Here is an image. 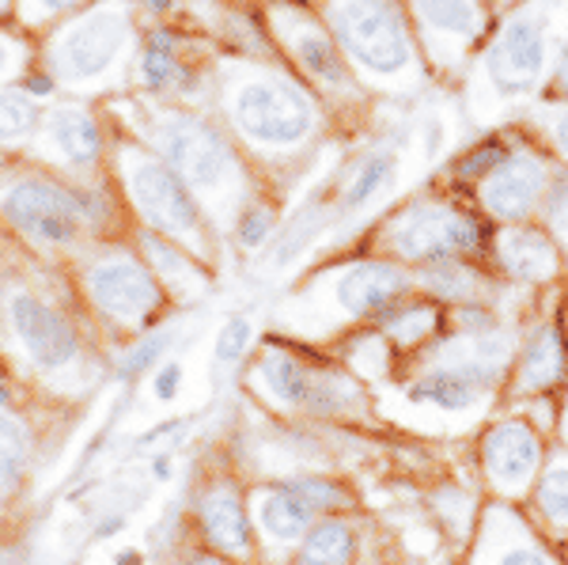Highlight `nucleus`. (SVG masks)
<instances>
[{"mask_svg":"<svg viewBox=\"0 0 568 565\" xmlns=\"http://www.w3.org/2000/svg\"><path fill=\"white\" fill-rule=\"evenodd\" d=\"M8 69H12V50H8V46L0 42V77H4Z\"/></svg>","mask_w":568,"mask_h":565,"instance_id":"obj_43","label":"nucleus"},{"mask_svg":"<svg viewBox=\"0 0 568 565\" xmlns=\"http://www.w3.org/2000/svg\"><path fill=\"white\" fill-rule=\"evenodd\" d=\"M414 270L387 259V254H368V259H356L334 273L329 300L337 304V312L356 319V323H375L394 300L414 293Z\"/></svg>","mask_w":568,"mask_h":565,"instance_id":"obj_13","label":"nucleus"},{"mask_svg":"<svg viewBox=\"0 0 568 565\" xmlns=\"http://www.w3.org/2000/svg\"><path fill=\"white\" fill-rule=\"evenodd\" d=\"M235 133L262 157H296L323 130L315 91L277 69H254L227 95Z\"/></svg>","mask_w":568,"mask_h":565,"instance_id":"obj_4","label":"nucleus"},{"mask_svg":"<svg viewBox=\"0 0 568 565\" xmlns=\"http://www.w3.org/2000/svg\"><path fill=\"white\" fill-rule=\"evenodd\" d=\"M334 221H342V216H337V205H334V186H326V190H318V194H311L307 202L296 209V216L288 221V228L273 240L265 270L273 273V270L292 266V262H296Z\"/></svg>","mask_w":568,"mask_h":565,"instance_id":"obj_25","label":"nucleus"},{"mask_svg":"<svg viewBox=\"0 0 568 565\" xmlns=\"http://www.w3.org/2000/svg\"><path fill=\"white\" fill-rule=\"evenodd\" d=\"M144 251H149V259H152V270L163 273L168 281H175V285L190 289V293H197V289L205 285V278L197 273V266H190V259L182 254V248H175V243L160 240V235H144Z\"/></svg>","mask_w":568,"mask_h":565,"instance_id":"obj_31","label":"nucleus"},{"mask_svg":"<svg viewBox=\"0 0 568 565\" xmlns=\"http://www.w3.org/2000/svg\"><path fill=\"white\" fill-rule=\"evenodd\" d=\"M485 262H489V270L497 273L504 285L527 296L557 293L568 281L561 251H557V243L549 240V232L538 221L493 224Z\"/></svg>","mask_w":568,"mask_h":565,"instance_id":"obj_11","label":"nucleus"},{"mask_svg":"<svg viewBox=\"0 0 568 565\" xmlns=\"http://www.w3.org/2000/svg\"><path fill=\"white\" fill-rule=\"evenodd\" d=\"M516 122L542 144L557 168L568 171V103L565 99H535Z\"/></svg>","mask_w":568,"mask_h":565,"instance_id":"obj_28","label":"nucleus"},{"mask_svg":"<svg viewBox=\"0 0 568 565\" xmlns=\"http://www.w3.org/2000/svg\"><path fill=\"white\" fill-rule=\"evenodd\" d=\"M519 508H524L527 521L535 524L549 543L568 546V452L565 448L554 444L546 467L538 471L535 486H530V494Z\"/></svg>","mask_w":568,"mask_h":565,"instance_id":"obj_22","label":"nucleus"},{"mask_svg":"<svg viewBox=\"0 0 568 565\" xmlns=\"http://www.w3.org/2000/svg\"><path fill=\"white\" fill-rule=\"evenodd\" d=\"M557 448L568 452V387L561 391V410H557V433H554Z\"/></svg>","mask_w":568,"mask_h":565,"instance_id":"obj_39","label":"nucleus"},{"mask_svg":"<svg viewBox=\"0 0 568 565\" xmlns=\"http://www.w3.org/2000/svg\"><path fill=\"white\" fill-rule=\"evenodd\" d=\"M561 551H565V558H568V546H561Z\"/></svg>","mask_w":568,"mask_h":565,"instance_id":"obj_48","label":"nucleus"},{"mask_svg":"<svg viewBox=\"0 0 568 565\" xmlns=\"http://www.w3.org/2000/svg\"><path fill=\"white\" fill-rule=\"evenodd\" d=\"M493 224L470 198L447 186H428L390 209L379 224V254L417 270L444 259H485Z\"/></svg>","mask_w":568,"mask_h":565,"instance_id":"obj_3","label":"nucleus"},{"mask_svg":"<svg viewBox=\"0 0 568 565\" xmlns=\"http://www.w3.org/2000/svg\"><path fill=\"white\" fill-rule=\"evenodd\" d=\"M88 289L103 312L125 319V323L144 319L160 307L155 278L144 266H136L133 259H106V262H99V266H91Z\"/></svg>","mask_w":568,"mask_h":565,"instance_id":"obj_18","label":"nucleus"},{"mask_svg":"<svg viewBox=\"0 0 568 565\" xmlns=\"http://www.w3.org/2000/svg\"><path fill=\"white\" fill-rule=\"evenodd\" d=\"M568 39V0H524L500 8L489 39L455 80L474 130L508 125L542 99L546 72Z\"/></svg>","mask_w":568,"mask_h":565,"instance_id":"obj_1","label":"nucleus"},{"mask_svg":"<svg viewBox=\"0 0 568 565\" xmlns=\"http://www.w3.org/2000/svg\"><path fill=\"white\" fill-rule=\"evenodd\" d=\"M463 565H568L561 546H554L527 521L519 505H504V501L485 497L478 527H474L470 543L463 546Z\"/></svg>","mask_w":568,"mask_h":565,"instance_id":"obj_12","label":"nucleus"},{"mask_svg":"<svg viewBox=\"0 0 568 565\" xmlns=\"http://www.w3.org/2000/svg\"><path fill=\"white\" fill-rule=\"evenodd\" d=\"M12 326L39 369H65L77 357V334L53 307L34 296H12Z\"/></svg>","mask_w":568,"mask_h":565,"instance_id":"obj_19","label":"nucleus"},{"mask_svg":"<svg viewBox=\"0 0 568 565\" xmlns=\"http://www.w3.org/2000/svg\"><path fill=\"white\" fill-rule=\"evenodd\" d=\"M254 339V323L246 315H232L224 326H220L216 342H213V361L220 369H232L235 361H243V353L251 350Z\"/></svg>","mask_w":568,"mask_h":565,"instance_id":"obj_35","label":"nucleus"},{"mask_svg":"<svg viewBox=\"0 0 568 565\" xmlns=\"http://www.w3.org/2000/svg\"><path fill=\"white\" fill-rule=\"evenodd\" d=\"M557 293L538 300L519 323L516 357H511L508 380H504L500 406L561 395L568 387V342L561 323H557Z\"/></svg>","mask_w":568,"mask_h":565,"instance_id":"obj_10","label":"nucleus"},{"mask_svg":"<svg viewBox=\"0 0 568 565\" xmlns=\"http://www.w3.org/2000/svg\"><path fill=\"white\" fill-rule=\"evenodd\" d=\"M27 467V433L16 417H0V494L20 486Z\"/></svg>","mask_w":568,"mask_h":565,"instance_id":"obj_33","label":"nucleus"},{"mask_svg":"<svg viewBox=\"0 0 568 565\" xmlns=\"http://www.w3.org/2000/svg\"><path fill=\"white\" fill-rule=\"evenodd\" d=\"M179 384H182V364H163V369L155 372V395L160 398H175Z\"/></svg>","mask_w":568,"mask_h":565,"instance_id":"obj_38","label":"nucleus"},{"mask_svg":"<svg viewBox=\"0 0 568 565\" xmlns=\"http://www.w3.org/2000/svg\"><path fill=\"white\" fill-rule=\"evenodd\" d=\"M557 323H561L565 342H568V281L561 285V293H557Z\"/></svg>","mask_w":568,"mask_h":565,"instance_id":"obj_40","label":"nucleus"},{"mask_svg":"<svg viewBox=\"0 0 568 565\" xmlns=\"http://www.w3.org/2000/svg\"><path fill=\"white\" fill-rule=\"evenodd\" d=\"M50 141L58 149V157L72 163V168H84L95 163L99 157V125L84 107H58L50 114Z\"/></svg>","mask_w":568,"mask_h":565,"instance_id":"obj_27","label":"nucleus"},{"mask_svg":"<svg viewBox=\"0 0 568 565\" xmlns=\"http://www.w3.org/2000/svg\"><path fill=\"white\" fill-rule=\"evenodd\" d=\"M171 345V331H160V334H152V339H144L136 350L130 353V357L122 361V376L130 380V376H141L144 369H152L155 361L163 357V350Z\"/></svg>","mask_w":568,"mask_h":565,"instance_id":"obj_36","label":"nucleus"},{"mask_svg":"<svg viewBox=\"0 0 568 565\" xmlns=\"http://www.w3.org/2000/svg\"><path fill=\"white\" fill-rule=\"evenodd\" d=\"M254 380H258L262 395L277 406L307 410L315 395L318 364H307L300 353L284 350V345H265L258 364H254Z\"/></svg>","mask_w":568,"mask_h":565,"instance_id":"obj_23","label":"nucleus"},{"mask_svg":"<svg viewBox=\"0 0 568 565\" xmlns=\"http://www.w3.org/2000/svg\"><path fill=\"white\" fill-rule=\"evenodd\" d=\"M315 521H318V513L288 478L273 482L258 497V508H254V527H258L270 543L292 546V551H296V543L304 539V532Z\"/></svg>","mask_w":568,"mask_h":565,"instance_id":"obj_24","label":"nucleus"},{"mask_svg":"<svg viewBox=\"0 0 568 565\" xmlns=\"http://www.w3.org/2000/svg\"><path fill=\"white\" fill-rule=\"evenodd\" d=\"M535 221L549 232V240L557 243V251H561V259L568 266V171L565 168H554V175H549V186L542 194V205H538Z\"/></svg>","mask_w":568,"mask_h":565,"instance_id":"obj_30","label":"nucleus"},{"mask_svg":"<svg viewBox=\"0 0 568 565\" xmlns=\"http://www.w3.org/2000/svg\"><path fill=\"white\" fill-rule=\"evenodd\" d=\"M197 524L205 543L224 558H251L254 554V516L235 486H213L197 505Z\"/></svg>","mask_w":568,"mask_h":565,"instance_id":"obj_20","label":"nucleus"},{"mask_svg":"<svg viewBox=\"0 0 568 565\" xmlns=\"http://www.w3.org/2000/svg\"><path fill=\"white\" fill-rule=\"evenodd\" d=\"M125 16L118 8H99L88 20L69 27L53 42V69L61 80H91L114 65V58L125 46Z\"/></svg>","mask_w":568,"mask_h":565,"instance_id":"obj_16","label":"nucleus"},{"mask_svg":"<svg viewBox=\"0 0 568 565\" xmlns=\"http://www.w3.org/2000/svg\"><path fill=\"white\" fill-rule=\"evenodd\" d=\"M277 232V209L265 202H243L235 209V243L243 251H262Z\"/></svg>","mask_w":568,"mask_h":565,"instance_id":"obj_32","label":"nucleus"},{"mask_svg":"<svg viewBox=\"0 0 568 565\" xmlns=\"http://www.w3.org/2000/svg\"><path fill=\"white\" fill-rule=\"evenodd\" d=\"M493 4H497V12H500V8H511V4H524V0H493Z\"/></svg>","mask_w":568,"mask_h":565,"instance_id":"obj_44","label":"nucleus"},{"mask_svg":"<svg viewBox=\"0 0 568 565\" xmlns=\"http://www.w3.org/2000/svg\"><path fill=\"white\" fill-rule=\"evenodd\" d=\"M270 20L281 50L292 58L304 84L315 88L318 95L334 99V103H356L361 99V77L345 61V53L337 50L334 34L326 31L318 12H311L307 4H296V0H277Z\"/></svg>","mask_w":568,"mask_h":565,"instance_id":"obj_8","label":"nucleus"},{"mask_svg":"<svg viewBox=\"0 0 568 565\" xmlns=\"http://www.w3.org/2000/svg\"><path fill=\"white\" fill-rule=\"evenodd\" d=\"M554 168L557 163L549 160V152L524 130V125H519L516 141H511V149L504 152V160L489 171V175H481L474 182V190L466 198H470L474 209H478L489 224L535 221Z\"/></svg>","mask_w":568,"mask_h":565,"instance_id":"obj_9","label":"nucleus"},{"mask_svg":"<svg viewBox=\"0 0 568 565\" xmlns=\"http://www.w3.org/2000/svg\"><path fill=\"white\" fill-rule=\"evenodd\" d=\"M141 80L149 91H171L179 80H186V69L179 61V42L171 31H152L141 58Z\"/></svg>","mask_w":568,"mask_h":565,"instance_id":"obj_29","label":"nucleus"},{"mask_svg":"<svg viewBox=\"0 0 568 565\" xmlns=\"http://www.w3.org/2000/svg\"><path fill=\"white\" fill-rule=\"evenodd\" d=\"M361 554V532L349 516L326 513L304 532L292 551V565H353Z\"/></svg>","mask_w":568,"mask_h":565,"instance_id":"obj_26","label":"nucleus"},{"mask_svg":"<svg viewBox=\"0 0 568 565\" xmlns=\"http://www.w3.org/2000/svg\"><path fill=\"white\" fill-rule=\"evenodd\" d=\"M168 4H171V0H149V8H155V12H163Z\"/></svg>","mask_w":568,"mask_h":565,"instance_id":"obj_45","label":"nucleus"},{"mask_svg":"<svg viewBox=\"0 0 568 565\" xmlns=\"http://www.w3.org/2000/svg\"><path fill=\"white\" fill-rule=\"evenodd\" d=\"M133 198L141 205V213L160 228V232L175 235V240H201L205 221H201V205L194 190L182 182L168 163L160 160H141L130 171Z\"/></svg>","mask_w":568,"mask_h":565,"instance_id":"obj_15","label":"nucleus"},{"mask_svg":"<svg viewBox=\"0 0 568 565\" xmlns=\"http://www.w3.org/2000/svg\"><path fill=\"white\" fill-rule=\"evenodd\" d=\"M406 12L428 77L444 84L463 77L497 20L493 0H406Z\"/></svg>","mask_w":568,"mask_h":565,"instance_id":"obj_7","label":"nucleus"},{"mask_svg":"<svg viewBox=\"0 0 568 565\" xmlns=\"http://www.w3.org/2000/svg\"><path fill=\"white\" fill-rule=\"evenodd\" d=\"M549 452H554V436L538 430L519 410L500 406L474 433V467H478L481 494L504 505H524Z\"/></svg>","mask_w":568,"mask_h":565,"instance_id":"obj_5","label":"nucleus"},{"mask_svg":"<svg viewBox=\"0 0 568 565\" xmlns=\"http://www.w3.org/2000/svg\"><path fill=\"white\" fill-rule=\"evenodd\" d=\"M372 326L394 345V353L417 357L425 345H433L447 331V307L436 304L433 296H425L420 289H414V293L394 300Z\"/></svg>","mask_w":568,"mask_h":565,"instance_id":"obj_21","label":"nucleus"},{"mask_svg":"<svg viewBox=\"0 0 568 565\" xmlns=\"http://www.w3.org/2000/svg\"><path fill=\"white\" fill-rule=\"evenodd\" d=\"M34 4H39L42 12H65V8H77L80 0H34Z\"/></svg>","mask_w":568,"mask_h":565,"instance_id":"obj_42","label":"nucleus"},{"mask_svg":"<svg viewBox=\"0 0 568 565\" xmlns=\"http://www.w3.org/2000/svg\"><path fill=\"white\" fill-rule=\"evenodd\" d=\"M39 111L23 91H0V141H20L34 130Z\"/></svg>","mask_w":568,"mask_h":565,"instance_id":"obj_34","label":"nucleus"},{"mask_svg":"<svg viewBox=\"0 0 568 565\" xmlns=\"http://www.w3.org/2000/svg\"><path fill=\"white\" fill-rule=\"evenodd\" d=\"M4 398H8V391H4V387H0V403H4Z\"/></svg>","mask_w":568,"mask_h":565,"instance_id":"obj_46","label":"nucleus"},{"mask_svg":"<svg viewBox=\"0 0 568 565\" xmlns=\"http://www.w3.org/2000/svg\"><path fill=\"white\" fill-rule=\"evenodd\" d=\"M542 99H565V103H568V39L561 42L554 65H549V72H546Z\"/></svg>","mask_w":568,"mask_h":565,"instance_id":"obj_37","label":"nucleus"},{"mask_svg":"<svg viewBox=\"0 0 568 565\" xmlns=\"http://www.w3.org/2000/svg\"><path fill=\"white\" fill-rule=\"evenodd\" d=\"M4 216L12 221L27 240L42 248H65L77 240L80 224V198L61 190L58 182L45 179H23L4 194Z\"/></svg>","mask_w":568,"mask_h":565,"instance_id":"obj_14","label":"nucleus"},{"mask_svg":"<svg viewBox=\"0 0 568 565\" xmlns=\"http://www.w3.org/2000/svg\"><path fill=\"white\" fill-rule=\"evenodd\" d=\"M318 20L356 77L387 95H417L433 80L406 0H318Z\"/></svg>","mask_w":568,"mask_h":565,"instance_id":"obj_2","label":"nucleus"},{"mask_svg":"<svg viewBox=\"0 0 568 565\" xmlns=\"http://www.w3.org/2000/svg\"><path fill=\"white\" fill-rule=\"evenodd\" d=\"M186 565H235V558H224V554H197V558H190Z\"/></svg>","mask_w":568,"mask_h":565,"instance_id":"obj_41","label":"nucleus"},{"mask_svg":"<svg viewBox=\"0 0 568 565\" xmlns=\"http://www.w3.org/2000/svg\"><path fill=\"white\" fill-rule=\"evenodd\" d=\"M402 179V144L379 141L368 144L364 152H356L353 163L345 168V175L334 186V205L337 216H356L364 209H372L383 194H390Z\"/></svg>","mask_w":568,"mask_h":565,"instance_id":"obj_17","label":"nucleus"},{"mask_svg":"<svg viewBox=\"0 0 568 565\" xmlns=\"http://www.w3.org/2000/svg\"><path fill=\"white\" fill-rule=\"evenodd\" d=\"M155 144L163 163L194 190V198L201 194L224 209L243 205V160L213 122L197 114H171L155 133Z\"/></svg>","mask_w":568,"mask_h":565,"instance_id":"obj_6","label":"nucleus"},{"mask_svg":"<svg viewBox=\"0 0 568 565\" xmlns=\"http://www.w3.org/2000/svg\"><path fill=\"white\" fill-rule=\"evenodd\" d=\"M4 4H8V0H0V12H4Z\"/></svg>","mask_w":568,"mask_h":565,"instance_id":"obj_47","label":"nucleus"}]
</instances>
